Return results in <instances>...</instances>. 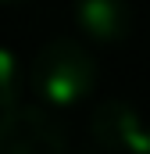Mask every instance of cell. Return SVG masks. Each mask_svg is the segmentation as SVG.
<instances>
[{
    "label": "cell",
    "instance_id": "5b68a950",
    "mask_svg": "<svg viewBox=\"0 0 150 154\" xmlns=\"http://www.w3.org/2000/svg\"><path fill=\"white\" fill-rule=\"evenodd\" d=\"M22 65H18V57L7 50V47H0V115L4 111H11V108H18V97H22Z\"/></svg>",
    "mask_w": 150,
    "mask_h": 154
},
{
    "label": "cell",
    "instance_id": "3957f363",
    "mask_svg": "<svg viewBox=\"0 0 150 154\" xmlns=\"http://www.w3.org/2000/svg\"><path fill=\"white\" fill-rule=\"evenodd\" d=\"M143 129H147V122L125 100H104L89 115V136L104 147V154H132Z\"/></svg>",
    "mask_w": 150,
    "mask_h": 154
},
{
    "label": "cell",
    "instance_id": "52a82bcc",
    "mask_svg": "<svg viewBox=\"0 0 150 154\" xmlns=\"http://www.w3.org/2000/svg\"><path fill=\"white\" fill-rule=\"evenodd\" d=\"M0 4H4V0H0Z\"/></svg>",
    "mask_w": 150,
    "mask_h": 154
},
{
    "label": "cell",
    "instance_id": "277c9868",
    "mask_svg": "<svg viewBox=\"0 0 150 154\" xmlns=\"http://www.w3.org/2000/svg\"><path fill=\"white\" fill-rule=\"evenodd\" d=\"M72 11L79 29L97 43H122L132 32V4L129 0H75Z\"/></svg>",
    "mask_w": 150,
    "mask_h": 154
},
{
    "label": "cell",
    "instance_id": "6da1fadb",
    "mask_svg": "<svg viewBox=\"0 0 150 154\" xmlns=\"http://www.w3.org/2000/svg\"><path fill=\"white\" fill-rule=\"evenodd\" d=\"M29 82H32V93L46 108L61 111V108L79 104L97 86V61L82 43L57 36L39 47L32 72H29Z\"/></svg>",
    "mask_w": 150,
    "mask_h": 154
},
{
    "label": "cell",
    "instance_id": "8992f818",
    "mask_svg": "<svg viewBox=\"0 0 150 154\" xmlns=\"http://www.w3.org/2000/svg\"><path fill=\"white\" fill-rule=\"evenodd\" d=\"M132 154H150V125L143 129V136L136 140V147H132Z\"/></svg>",
    "mask_w": 150,
    "mask_h": 154
},
{
    "label": "cell",
    "instance_id": "7a4b0ae2",
    "mask_svg": "<svg viewBox=\"0 0 150 154\" xmlns=\"http://www.w3.org/2000/svg\"><path fill=\"white\" fill-rule=\"evenodd\" d=\"M0 154H68V140L50 111L18 104L0 115Z\"/></svg>",
    "mask_w": 150,
    "mask_h": 154
}]
</instances>
